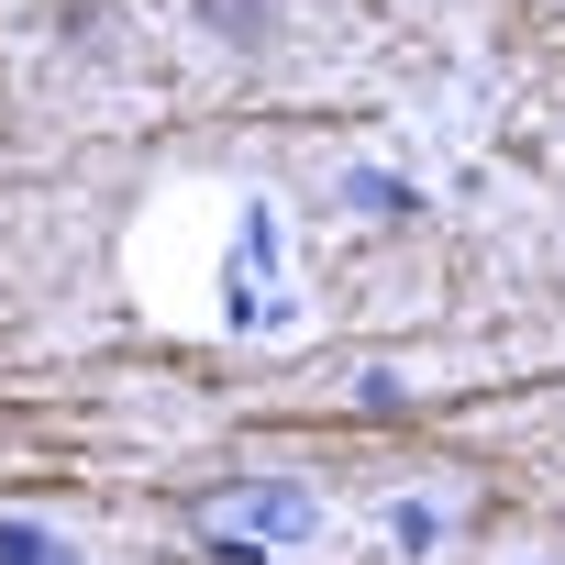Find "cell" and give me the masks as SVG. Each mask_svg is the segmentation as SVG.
Returning <instances> with one entry per match:
<instances>
[{"label":"cell","instance_id":"cell-1","mask_svg":"<svg viewBox=\"0 0 565 565\" xmlns=\"http://www.w3.org/2000/svg\"><path fill=\"white\" fill-rule=\"evenodd\" d=\"M322 510H311V488L300 477H233V488H200L189 499V532L222 554V565H255V554H277V543H300Z\"/></svg>","mask_w":565,"mask_h":565},{"label":"cell","instance_id":"cell-2","mask_svg":"<svg viewBox=\"0 0 565 565\" xmlns=\"http://www.w3.org/2000/svg\"><path fill=\"white\" fill-rule=\"evenodd\" d=\"M200 34H222V45H266V34H277V0H200Z\"/></svg>","mask_w":565,"mask_h":565},{"label":"cell","instance_id":"cell-3","mask_svg":"<svg viewBox=\"0 0 565 565\" xmlns=\"http://www.w3.org/2000/svg\"><path fill=\"white\" fill-rule=\"evenodd\" d=\"M0 565H89L67 532H45V521H0Z\"/></svg>","mask_w":565,"mask_h":565},{"label":"cell","instance_id":"cell-4","mask_svg":"<svg viewBox=\"0 0 565 565\" xmlns=\"http://www.w3.org/2000/svg\"><path fill=\"white\" fill-rule=\"evenodd\" d=\"M344 200H355L366 222H411V211H422V200H411L399 178H377V167H355V178H344Z\"/></svg>","mask_w":565,"mask_h":565},{"label":"cell","instance_id":"cell-5","mask_svg":"<svg viewBox=\"0 0 565 565\" xmlns=\"http://www.w3.org/2000/svg\"><path fill=\"white\" fill-rule=\"evenodd\" d=\"M388 532H399L411 554H433V543H444V510H422V499H399V510H388Z\"/></svg>","mask_w":565,"mask_h":565}]
</instances>
